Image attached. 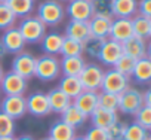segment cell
I'll return each mask as SVG.
<instances>
[{"label": "cell", "instance_id": "obj_8", "mask_svg": "<svg viewBox=\"0 0 151 140\" xmlns=\"http://www.w3.org/2000/svg\"><path fill=\"white\" fill-rule=\"evenodd\" d=\"M34 69H36V57H33L30 52H19L12 60V72L27 81L34 76Z\"/></svg>", "mask_w": 151, "mask_h": 140}, {"label": "cell", "instance_id": "obj_6", "mask_svg": "<svg viewBox=\"0 0 151 140\" xmlns=\"http://www.w3.org/2000/svg\"><path fill=\"white\" fill-rule=\"evenodd\" d=\"M129 87V78H126L124 75L119 73L117 70L111 69L104 72V78L101 82V90L102 93H110V94H122L126 88Z\"/></svg>", "mask_w": 151, "mask_h": 140}, {"label": "cell", "instance_id": "obj_38", "mask_svg": "<svg viewBox=\"0 0 151 140\" xmlns=\"http://www.w3.org/2000/svg\"><path fill=\"white\" fill-rule=\"evenodd\" d=\"M126 122H122V121H116L114 124H111L105 131H107V136H108V140H123V134H124V130H126Z\"/></svg>", "mask_w": 151, "mask_h": 140}, {"label": "cell", "instance_id": "obj_39", "mask_svg": "<svg viewBox=\"0 0 151 140\" xmlns=\"http://www.w3.org/2000/svg\"><path fill=\"white\" fill-rule=\"evenodd\" d=\"M135 122L144 127L145 130L151 128V107L142 106L136 113H135Z\"/></svg>", "mask_w": 151, "mask_h": 140}, {"label": "cell", "instance_id": "obj_44", "mask_svg": "<svg viewBox=\"0 0 151 140\" xmlns=\"http://www.w3.org/2000/svg\"><path fill=\"white\" fill-rule=\"evenodd\" d=\"M15 140H34L31 136H28V134H24V136H21V137H17Z\"/></svg>", "mask_w": 151, "mask_h": 140}, {"label": "cell", "instance_id": "obj_48", "mask_svg": "<svg viewBox=\"0 0 151 140\" xmlns=\"http://www.w3.org/2000/svg\"><path fill=\"white\" fill-rule=\"evenodd\" d=\"M40 140H52L50 137H43V139H40Z\"/></svg>", "mask_w": 151, "mask_h": 140}, {"label": "cell", "instance_id": "obj_4", "mask_svg": "<svg viewBox=\"0 0 151 140\" xmlns=\"http://www.w3.org/2000/svg\"><path fill=\"white\" fill-rule=\"evenodd\" d=\"M104 78V69L95 63H86L83 70L79 75V81L82 84L83 91H95L101 90V82Z\"/></svg>", "mask_w": 151, "mask_h": 140}, {"label": "cell", "instance_id": "obj_21", "mask_svg": "<svg viewBox=\"0 0 151 140\" xmlns=\"http://www.w3.org/2000/svg\"><path fill=\"white\" fill-rule=\"evenodd\" d=\"M85 64H86V61L83 60V57H62V60L59 61L61 73L64 76H77L79 78Z\"/></svg>", "mask_w": 151, "mask_h": 140}, {"label": "cell", "instance_id": "obj_40", "mask_svg": "<svg viewBox=\"0 0 151 140\" xmlns=\"http://www.w3.org/2000/svg\"><path fill=\"white\" fill-rule=\"evenodd\" d=\"M86 140H108V136H107V131L102 130V128H98V127H92L86 136H85Z\"/></svg>", "mask_w": 151, "mask_h": 140}, {"label": "cell", "instance_id": "obj_27", "mask_svg": "<svg viewBox=\"0 0 151 140\" xmlns=\"http://www.w3.org/2000/svg\"><path fill=\"white\" fill-rule=\"evenodd\" d=\"M61 121H64L65 124H68L73 128H79L88 121V116L85 113H82L77 107L73 106V103H71V106H68L61 113Z\"/></svg>", "mask_w": 151, "mask_h": 140}, {"label": "cell", "instance_id": "obj_22", "mask_svg": "<svg viewBox=\"0 0 151 140\" xmlns=\"http://www.w3.org/2000/svg\"><path fill=\"white\" fill-rule=\"evenodd\" d=\"M111 21H113V20H110V18H104V17H96V15H93V17L88 21V23H89L91 36H95V37H99V39H108Z\"/></svg>", "mask_w": 151, "mask_h": 140}, {"label": "cell", "instance_id": "obj_37", "mask_svg": "<svg viewBox=\"0 0 151 140\" xmlns=\"http://www.w3.org/2000/svg\"><path fill=\"white\" fill-rule=\"evenodd\" d=\"M15 128H17L15 127V119L5 115L3 112H0V137L14 136Z\"/></svg>", "mask_w": 151, "mask_h": 140}, {"label": "cell", "instance_id": "obj_41", "mask_svg": "<svg viewBox=\"0 0 151 140\" xmlns=\"http://www.w3.org/2000/svg\"><path fill=\"white\" fill-rule=\"evenodd\" d=\"M138 11H139V15L151 18V0H139Z\"/></svg>", "mask_w": 151, "mask_h": 140}, {"label": "cell", "instance_id": "obj_12", "mask_svg": "<svg viewBox=\"0 0 151 140\" xmlns=\"http://www.w3.org/2000/svg\"><path fill=\"white\" fill-rule=\"evenodd\" d=\"M132 36H133V30H132L130 18H113L108 39L123 43L124 40H127Z\"/></svg>", "mask_w": 151, "mask_h": 140}, {"label": "cell", "instance_id": "obj_30", "mask_svg": "<svg viewBox=\"0 0 151 140\" xmlns=\"http://www.w3.org/2000/svg\"><path fill=\"white\" fill-rule=\"evenodd\" d=\"M59 54L62 57H82L83 55V46H82L80 42L68 39V37L64 36V42H62Z\"/></svg>", "mask_w": 151, "mask_h": 140}, {"label": "cell", "instance_id": "obj_35", "mask_svg": "<svg viewBox=\"0 0 151 140\" xmlns=\"http://www.w3.org/2000/svg\"><path fill=\"white\" fill-rule=\"evenodd\" d=\"M135 63H136V60H133L132 57H129V55H124V54H123V55L117 60V63L113 66V69H114V70H117L119 73L124 75L126 78H130Z\"/></svg>", "mask_w": 151, "mask_h": 140}, {"label": "cell", "instance_id": "obj_10", "mask_svg": "<svg viewBox=\"0 0 151 140\" xmlns=\"http://www.w3.org/2000/svg\"><path fill=\"white\" fill-rule=\"evenodd\" d=\"M25 104H27V112L36 118H45L47 116L50 112V107H49V101H47V97L45 93H33L30 94L27 98H25Z\"/></svg>", "mask_w": 151, "mask_h": 140}, {"label": "cell", "instance_id": "obj_36", "mask_svg": "<svg viewBox=\"0 0 151 140\" xmlns=\"http://www.w3.org/2000/svg\"><path fill=\"white\" fill-rule=\"evenodd\" d=\"M15 21H17V17L6 6V3H0V30H8L14 27Z\"/></svg>", "mask_w": 151, "mask_h": 140}, {"label": "cell", "instance_id": "obj_51", "mask_svg": "<svg viewBox=\"0 0 151 140\" xmlns=\"http://www.w3.org/2000/svg\"><path fill=\"white\" fill-rule=\"evenodd\" d=\"M147 140H151V139H150V137H148V139H147Z\"/></svg>", "mask_w": 151, "mask_h": 140}, {"label": "cell", "instance_id": "obj_9", "mask_svg": "<svg viewBox=\"0 0 151 140\" xmlns=\"http://www.w3.org/2000/svg\"><path fill=\"white\" fill-rule=\"evenodd\" d=\"M64 11L73 21H86L88 23L93 17L91 0H70Z\"/></svg>", "mask_w": 151, "mask_h": 140}, {"label": "cell", "instance_id": "obj_19", "mask_svg": "<svg viewBox=\"0 0 151 140\" xmlns=\"http://www.w3.org/2000/svg\"><path fill=\"white\" fill-rule=\"evenodd\" d=\"M138 12V0H113V18H133Z\"/></svg>", "mask_w": 151, "mask_h": 140}, {"label": "cell", "instance_id": "obj_16", "mask_svg": "<svg viewBox=\"0 0 151 140\" xmlns=\"http://www.w3.org/2000/svg\"><path fill=\"white\" fill-rule=\"evenodd\" d=\"M73 106H76L88 118L98 107V93L95 91H82L76 98H73Z\"/></svg>", "mask_w": 151, "mask_h": 140}, {"label": "cell", "instance_id": "obj_32", "mask_svg": "<svg viewBox=\"0 0 151 140\" xmlns=\"http://www.w3.org/2000/svg\"><path fill=\"white\" fill-rule=\"evenodd\" d=\"M148 137H150L148 130H145L136 122L126 125V130L123 134V140H147Z\"/></svg>", "mask_w": 151, "mask_h": 140}, {"label": "cell", "instance_id": "obj_29", "mask_svg": "<svg viewBox=\"0 0 151 140\" xmlns=\"http://www.w3.org/2000/svg\"><path fill=\"white\" fill-rule=\"evenodd\" d=\"M5 3L17 18H25L34 9V0H6Z\"/></svg>", "mask_w": 151, "mask_h": 140}, {"label": "cell", "instance_id": "obj_2", "mask_svg": "<svg viewBox=\"0 0 151 140\" xmlns=\"http://www.w3.org/2000/svg\"><path fill=\"white\" fill-rule=\"evenodd\" d=\"M46 27L47 26H58L62 23L65 17L64 6L58 0H45L37 6V15H36Z\"/></svg>", "mask_w": 151, "mask_h": 140}, {"label": "cell", "instance_id": "obj_31", "mask_svg": "<svg viewBox=\"0 0 151 140\" xmlns=\"http://www.w3.org/2000/svg\"><path fill=\"white\" fill-rule=\"evenodd\" d=\"M104 42H105V39H99V37H95V36H89V37L82 43V46H83V54L88 55V57H91V58H98L99 51H101Z\"/></svg>", "mask_w": 151, "mask_h": 140}, {"label": "cell", "instance_id": "obj_26", "mask_svg": "<svg viewBox=\"0 0 151 140\" xmlns=\"http://www.w3.org/2000/svg\"><path fill=\"white\" fill-rule=\"evenodd\" d=\"M58 88H59L65 96H68L71 100L76 98V97H77V96L83 91L82 84H80V81H79L77 76H62L61 81H59Z\"/></svg>", "mask_w": 151, "mask_h": 140}, {"label": "cell", "instance_id": "obj_34", "mask_svg": "<svg viewBox=\"0 0 151 140\" xmlns=\"http://www.w3.org/2000/svg\"><path fill=\"white\" fill-rule=\"evenodd\" d=\"M119 106V96L110 94V93H98V107H102L105 110L117 112Z\"/></svg>", "mask_w": 151, "mask_h": 140}, {"label": "cell", "instance_id": "obj_50", "mask_svg": "<svg viewBox=\"0 0 151 140\" xmlns=\"http://www.w3.org/2000/svg\"><path fill=\"white\" fill-rule=\"evenodd\" d=\"M62 2H70V0H62Z\"/></svg>", "mask_w": 151, "mask_h": 140}, {"label": "cell", "instance_id": "obj_1", "mask_svg": "<svg viewBox=\"0 0 151 140\" xmlns=\"http://www.w3.org/2000/svg\"><path fill=\"white\" fill-rule=\"evenodd\" d=\"M61 75L59 60L53 55H42L36 58V69L34 76L43 82H52L56 81Z\"/></svg>", "mask_w": 151, "mask_h": 140}, {"label": "cell", "instance_id": "obj_49", "mask_svg": "<svg viewBox=\"0 0 151 140\" xmlns=\"http://www.w3.org/2000/svg\"><path fill=\"white\" fill-rule=\"evenodd\" d=\"M6 2V0H0V3H5Z\"/></svg>", "mask_w": 151, "mask_h": 140}, {"label": "cell", "instance_id": "obj_5", "mask_svg": "<svg viewBox=\"0 0 151 140\" xmlns=\"http://www.w3.org/2000/svg\"><path fill=\"white\" fill-rule=\"evenodd\" d=\"M142 106H144V100H142V93L139 90L127 87L122 94H119L117 110H120L122 113L135 115Z\"/></svg>", "mask_w": 151, "mask_h": 140}, {"label": "cell", "instance_id": "obj_33", "mask_svg": "<svg viewBox=\"0 0 151 140\" xmlns=\"http://www.w3.org/2000/svg\"><path fill=\"white\" fill-rule=\"evenodd\" d=\"M93 15L113 20V0H91Z\"/></svg>", "mask_w": 151, "mask_h": 140}, {"label": "cell", "instance_id": "obj_25", "mask_svg": "<svg viewBox=\"0 0 151 140\" xmlns=\"http://www.w3.org/2000/svg\"><path fill=\"white\" fill-rule=\"evenodd\" d=\"M42 42V51L45 52V55H58L64 42V36L59 33H47L45 34V37L40 40Z\"/></svg>", "mask_w": 151, "mask_h": 140}, {"label": "cell", "instance_id": "obj_46", "mask_svg": "<svg viewBox=\"0 0 151 140\" xmlns=\"http://www.w3.org/2000/svg\"><path fill=\"white\" fill-rule=\"evenodd\" d=\"M3 75H5V72H3V67H2V64H0V81H2Z\"/></svg>", "mask_w": 151, "mask_h": 140}, {"label": "cell", "instance_id": "obj_20", "mask_svg": "<svg viewBox=\"0 0 151 140\" xmlns=\"http://www.w3.org/2000/svg\"><path fill=\"white\" fill-rule=\"evenodd\" d=\"M91 121H92V127H98L102 130H107L111 124H114L119 116L117 112H111V110H105L102 107H96L91 115H89Z\"/></svg>", "mask_w": 151, "mask_h": 140}, {"label": "cell", "instance_id": "obj_18", "mask_svg": "<svg viewBox=\"0 0 151 140\" xmlns=\"http://www.w3.org/2000/svg\"><path fill=\"white\" fill-rule=\"evenodd\" d=\"M89 36H91L89 23H86V21L70 20V23L65 27V37H68V39H73V40H77V42L83 43Z\"/></svg>", "mask_w": 151, "mask_h": 140}, {"label": "cell", "instance_id": "obj_15", "mask_svg": "<svg viewBox=\"0 0 151 140\" xmlns=\"http://www.w3.org/2000/svg\"><path fill=\"white\" fill-rule=\"evenodd\" d=\"M122 49L124 55L132 57L133 60H141L144 57H148V51H147V40L139 39L136 36L129 37L127 40H124L122 43Z\"/></svg>", "mask_w": 151, "mask_h": 140}, {"label": "cell", "instance_id": "obj_17", "mask_svg": "<svg viewBox=\"0 0 151 140\" xmlns=\"http://www.w3.org/2000/svg\"><path fill=\"white\" fill-rule=\"evenodd\" d=\"M46 97H47V101H49V107H50V112L53 113H62L68 106H71L73 100L65 96L58 87L56 88H52L49 93H46Z\"/></svg>", "mask_w": 151, "mask_h": 140}, {"label": "cell", "instance_id": "obj_14", "mask_svg": "<svg viewBox=\"0 0 151 140\" xmlns=\"http://www.w3.org/2000/svg\"><path fill=\"white\" fill-rule=\"evenodd\" d=\"M0 42L3 43L6 52H11V54H15V55L22 52V49L25 46V40L22 39V36H21V33L17 27H11V28L5 30Z\"/></svg>", "mask_w": 151, "mask_h": 140}, {"label": "cell", "instance_id": "obj_42", "mask_svg": "<svg viewBox=\"0 0 151 140\" xmlns=\"http://www.w3.org/2000/svg\"><path fill=\"white\" fill-rule=\"evenodd\" d=\"M142 100H144V106L151 107V90H145L142 93Z\"/></svg>", "mask_w": 151, "mask_h": 140}, {"label": "cell", "instance_id": "obj_24", "mask_svg": "<svg viewBox=\"0 0 151 140\" xmlns=\"http://www.w3.org/2000/svg\"><path fill=\"white\" fill-rule=\"evenodd\" d=\"M52 140H73L76 137V128L70 127L64 121H55L49 128V136Z\"/></svg>", "mask_w": 151, "mask_h": 140}, {"label": "cell", "instance_id": "obj_7", "mask_svg": "<svg viewBox=\"0 0 151 140\" xmlns=\"http://www.w3.org/2000/svg\"><path fill=\"white\" fill-rule=\"evenodd\" d=\"M27 88H28L27 79L14 73L12 70L5 73L2 81H0V90H2L6 96H24Z\"/></svg>", "mask_w": 151, "mask_h": 140}, {"label": "cell", "instance_id": "obj_23", "mask_svg": "<svg viewBox=\"0 0 151 140\" xmlns=\"http://www.w3.org/2000/svg\"><path fill=\"white\" fill-rule=\"evenodd\" d=\"M130 76H133L138 84H148L151 81V60L148 57L136 60Z\"/></svg>", "mask_w": 151, "mask_h": 140}, {"label": "cell", "instance_id": "obj_11", "mask_svg": "<svg viewBox=\"0 0 151 140\" xmlns=\"http://www.w3.org/2000/svg\"><path fill=\"white\" fill-rule=\"evenodd\" d=\"M0 107H2L0 112L11 116L12 119H19L27 113V104L24 96H6L2 100Z\"/></svg>", "mask_w": 151, "mask_h": 140}, {"label": "cell", "instance_id": "obj_28", "mask_svg": "<svg viewBox=\"0 0 151 140\" xmlns=\"http://www.w3.org/2000/svg\"><path fill=\"white\" fill-rule=\"evenodd\" d=\"M132 21V30H133V36L147 40L151 36V18L142 17V15H135L133 18H130Z\"/></svg>", "mask_w": 151, "mask_h": 140}, {"label": "cell", "instance_id": "obj_3", "mask_svg": "<svg viewBox=\"0 0 151 140\" xmlns=\"http://www.w3.org/2000/svg\"><path fill=\"white\" fill-rule=\"evenodd\" d=\"M25 40V43H39L46 34V26L37 17H25L22 18L19 27H17Z\"/></svg>", "mask_w": 151, "mask_h": 140}, {"label": "cell", "instance_id": "obj_13", "mask_svg": "<svg viewBox=\"0 0 151 140\" xmlns=\"http://www.w3.org/2000/svg\"><path fill=\"white\" fill-rule=\"evenodd\" d=\"M123 55V49H122V43L116 42V40H111V39H105L101 51H99V61L105 66H110L113 67L117 60Z\"/></svg>", "mask_w": 151, "mask_h": 140}, {"label": "cell", "instance_id": "obj_45", "mask_svg": "<svg viewBox=\"0 0 151 140\" xmlns=\"http://www.w3.org/2000/svg\"><path fill=\"white\" fill-rule=\"evenodd\" d=\"M0 140H15L14 136H6V137H0Z\"/></svg>", "mask_w": 151, "mask_h": 140}, {"label": "cell", "instance_id": "obj_47", "mask_svg": "<svg viewBox=\"0 0 151 140\" xmlns=\"http://www.w3.org/2000/svg\"><path fill=\"white\" fill-rule=\"evenodd\" d=\"M73 140H86V139H85V136H76Z\"/></svg>", "mask_w": 151, "mask_h": 140}, {"label": "cell", "instance_id": "obj_43", "mask_svg": "<svg viewBox=\"0 0 151 140\" xmlns=\"http://www.w3.org/2000/svg\"><path fill=\"white\" fill-rule=\"evenodd\" d=\"M8 55V52H6V49H5V46H3V43L0 42V60L2 58H5Z\"/></svg>", "mask_w": 151, "mask_h": 140}]
</instances>
